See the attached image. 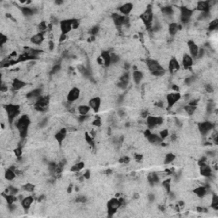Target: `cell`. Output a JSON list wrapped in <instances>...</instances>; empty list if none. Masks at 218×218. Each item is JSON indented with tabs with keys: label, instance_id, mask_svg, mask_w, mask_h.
Masks as SVG:
<instances>
[{
	"label": "cell",
	"instance_id": "47",
	"mask_svg": "<svg viewBox=\"0 0 218 218\" xmlns=\"http://www.w3.org/2000/svg\"><path fill=\"white\" fill-rule=\"evenodd\" d=\"M87 201V199L85 196H78L76 198V202L77 203H85Z\"/></svg>",
	"mask_w": 218,
	"mask_h": 218
},
{
	"label": "cell",
	"instance_id": "48",
	"mask_svg": "<svg viewBox=\"0 0 218 218\" xmlns=\"http://www.w3.org/2000/svg\"><path fill=\"white\" fill-rule=\"evenodd\" d=\"M14 153H15L16 157H21V147H15V149H14Z\"/></svg>",
	"mask_w": 218,
	"mask_h": 218
},
{
	"label": "cell",
	"instance_id": "53",
	"mask_svg": "<svg viewBox=\"0 0 218 218\" xmlns=\"http://www.w3.org/2000/svg\"><path fill=\"white\" fill-rule=\"evenodd\" d=\"M90 173L89 170H86L85 173L84 174V177H85L86 179H88V178H90Z\"/></svg>",
	"mask_w": 218,
	"mask_h": 218
},
{
	"label": "cell",
	"instance_id": "27",
	"mask_svg": "<svg viewBox=\"0 0 218 218\" xmlns=\"http://www.w3.org/2000/svg\"><path fill=\"white\" fill-rule=\"evenodd\" d=\"M101 56L102 58V60L104 61V65L106 67H108L109 66L111 65V59H110V53L108 51H102Z\"/></svg>",
	"mask_w": 218,
	"mask_h": 218
},
{
	"label": "cell",
	"instance_id": "18",
	"mask_svg": "<svg viewBox=\"0 0 218 218\" xmlns=\"http://www.w3.org/2000/svg\"><path fill=\"white\" fill-rule=\"evenodd\" d=\"M196 9L198 10V11L200 12H209L210 10V4L209 1H201L197 3Z\"/></svg>",
	"mask_w": 218,
	"mask_h": 218
},
{
	"label": "cell",
	"instance_id": "12",
	"mask_svg": "<svg viewBox=\"0 0 218 218\" xmlns=\"http://www.w3.org/2000/svg\"><path fill=\"white\" fill-rule=\"evenodd\" d=\"M147 67L151 73H154V72H157V71L163 69L160 64L155 60H148L147 61Z\"/></svg>",
	"mask_w": 218,
	"mask_h": 218
},
{
	"label": "cell",
	"instance_id": "52",
	"mask_svg": "<svg viewBox=\"0 0 218 218\" xmlns=\"http://www.w3.org/2000/svg\"><path fill=\"white\" fill-rule=\"evenodd\" d=\"M142 158H143V156H142V154H136V156H135V159H136V160H137V161L142 160Z\"/></svg>",
	"mask_w": 218,
	"mask_h": 218
},
{
	"label": "cell",
	"instance_id": "46",
	"mask_svg": "<svg viewBox=\"0 0 218 218\" xmlns=\"http://www.w3.org/2000/svg\"><path fill=\"white\" fill-rule=\"evenodd\" d=\"M0 41H1V47L4 46L5 44H7V36L4 35V33H1L0 34Z\"/></svg>",
	"mask_w": 218,
	"mask_h": 218
},
{
	"label": "cell",
	"instance_id": "30",
	"mask_svg": "<svg viewBox=\"0 0 218 218\" xmlns=\"http://www.w3.org/2000/svg\"><path fill=\"white\" fill-rule=\"evenodd\" d=\"M143 76H144V74L141 71H139V70L134 71V73H133V79H134L135 83L137 84H139L142 81V78H143Z\"/></svg>",
	"mask_w": 218,
	"mask_h": 218
},
{
	"label": "cell",
	"instance_id": "2",
	"mask_svg": "<svg viewBox=\"0 0 218 218\" xmlns=\"http://www.w3.org/2000/svg\"><path fill=\"white\" fill-rule=\"evenodd\" d=\"M4 108L6 109L8 114V118H9V122L11 124L14 119L19 116L21 113V106L17 105V104H7L4 106Z\"/></svg>",
	"mask_w": 218,
	"mask_h": 218
},
{
	"label": "cell",
	"instance_id": "3",
	"mask_svg": "<svg viewBox=\"0 0 218 218\" xmlns=\"http://www.w3.org/2000/svg\"><path fill=\"white\" fill-rule=\"evenodd\" d=\"M140 18L147 29H152V24L153 21V14L152 8L148 6L145 11L140 15Z\"/></svg>",
	"mask_w": 218,
	"mask_h": 218
},
{
	"label": "cell",
	"instance_id": "6",
	"mask_svg": "<svg viewBox=\"0 0 218 218\" xmlns=\"http://www.w3.org/2000/svg\"><path fill=\"white\" fill-rule=\"evenodd\" d=\"M180 12H181V21L184 24H188L191 21V16L193 14V11L188 10V8L182 6L180 8Z\"/></svg>",
	"mask_w": 218,
	"mask_h": 218
},
{
	"label": "cell",
	"instance_id": "44",
	"mask_svg": "<svg viewBox=\"0 0 218 218\" xmlns=\"http://www.w3.org/2000/svg\"><path fill=\"white\" fill-rule=\"evenodd\" d=\"M168 136H169L168 130H162L160 131V133H159V136H160L162 140H165Z\"/></svg>",
	"mask_w": 218,
	"mask_h": 218
},
{
	"label": "cell",
	"instance_id": "24",
	"mask_svg": "<svg viewBox=\"0 0 218 218\" xmlns=\"http://www.w3.org/2000/svg\"><path fill=\"white\" fill-rule=\"evenodd\" d=\"M37 10L36 9H32L29 7H22L21 8V14L27 17H31L33 15H36Z\"/></svg>",
	"mask_w": 218,
	"mask_h": 218
},
{
	"label": "cell",
	"instance_id": "38",
	"mask_svg": "<svg viewBox=\"0 0 218 218\" xmlns=\"http://www.w3.org/2000/svg\"><path fill=\"white\" fill-rule=\"evenodd\" d=\"M22 188L24 189V191L28 192V193H32L33 192L35 189V186L33 183H26L22 186Z\"/></svg>",
	"mask_w": 218,
	"mask_h": 218
},
{
	"label": "cell",
	"instance_id": "23",
	"mask_svg": "<svg viewBox=\"0 0 218 218\" xmlns=\"http://www.w3.org/2000/svg\"><path fill=\"white\" fill-rule=\"evenodd\" d=\"M182 65L185 67V69H188L189 67H191L193 66V63L192 56H190L188 54H184L183 57L182 59Z\"/></svg>",
	"mask_w": 218,
	"mask_h": 218
},
{
	"label": "cell",
	"instance_id": "45",
	"mask_svg": "<svg viewBox=\"0 0 218 218\" xmlns=\"http://www.w3.org/2000/svg\"><path fill=\"white\" fill-rule=\"evenodd\" d=\"M38 29L40 31V32H44V31H46V29H47V25H46L45 21H42V22L39 23V24H38Z\"/></svg>",
	"mask_w": 218,
	"mask_h": 218
},
{
	"label": "cell",
	"instance_id": "31",
	"mask_svg": "<svg viewBox=\"0 0 218 218\" xmlns=\"http://www.w3.org/2000/svg\"><path fill=\"white\" fill-rule=\"evenodd\" d=\"M147 179H148V182H149V183L151 184V185H154V184H156L159 182V176H158L157 173H151V174H149L148 175V177H147Z\"/></svg>",
	"mask_w": 218,
	"mask_h": 218
},
{
	"label": "cell",
	"instance_id": "39",
	"mask_svg": "<svg viewBox=\"0 0 218 218\" xmlns=\"http://www.w3.org/2000/svg\"><path fill=\"white\" fill-rule=\"evenodd\" d=\"M211 206L213 207V209L217 211L218 210V197L216 195L212 196V199H211Z\"/></svg>",
	"mask_w": 218,
	"mask_h": 218
},
{
	"label": "cell",
	"instance_id": "49",
	"mask_svg": "<svg viewBox=\"0 0 218 218\" xmlns=\"http://www.w3.org/2000/svg\"><path fill=\"white\" fill-rule=\"evenodd\" d=\"M99 31V27H93L91 28V30H90V33H91V35H93V36H95V35L98 34Z\"/></svg>",
	"mask_w": 218,
	"mask_h": 218
},
{
	"label": "cell",
	"instance_id": "15",
	"mask_svg": "<svg viewBox=\"0 0 218 218\" xmlns=\"http://www.w3.org/2000/svg\"><path fill=\"white\" fill-rule=\"evenodd\" d=\"M188 48L189 52L192 55V58L197 57L198 55V51H199V46L196 44V43L193 40H189L188 42Z\"/></svg>",
	"mask_w": 218,
	"mask_h": 218
},
{
	"label": "cell",
	"instance_id": "42",
	"mask_svg": "<svg viewBox=\"0 0 218 218\" xmlns=\"http://www.w3.org/2000/svg\"><path fill=\"white\" fill-rule=\"evenodd\" d=\"M218 27V20L215 19L213 21H211V22L209 25V29L211 31H214L215 29H216Z\"/></svg>",
	"mask_w": 218,
	"mask_h": 218
},
{
	"label": "cell",
	"instance_id": "28",
	"mask_svg": "<svg viewBox=\"0 0 218 218\" xmlns=\"http://www.w3.org/2000/svg\"><path fill=\"white\" fill-rule=\"evenodd\" d=\"M147 138L148 139L149 142L152 144H159V143H161V142L163 141L159 136H158L157 134H152V133Z\"/></svg>",
	"mask_w": 218,
	"mask_h": 218
},
{
	"label": "cell",
	"instance_id": "19",
	"mask_svg": "<svg viewBox=\"0 0 218 218\" xmlns=\"http://www.w3.org/2000/svg\"><path fill=\"white\" fill-rule=\"evenodd\" d=\"M26 85H27V84L25 83V81L21 80L20 78H15L12 82V89L14 90H21Z\"/></svg>",
	"mask_w": 218,
	"mask_h": 218
},
{
	"label": "cell",
	"instance_id": "26",
	"mask_svg": "<svg viewBox=\"0 0 218 218\" xmlns=\"http://www.w3.org/2000/svg\"><path fill=\"white\" fill-rule=\"evenodd\" d=\"M179 29H181V26H179L177 23L171 22L169 25V33L171 36H175Z\"/></svg>",
	"mask_w": 218,
	"mask_h": 218
},
{
	"label": "cell",
	"instance_id": "32",
	"mask_svg": "<svg viewBox=\"0 0 218 218\" xmlns=\"http://www.w3.org/2000/svg\"><path fill=\"white\" fill-rule=\"evenodd\" d=\"M5 179L8 181H12L15 179V172L14 170H12L11 169H6L5 170V175H4Z\"/></svg>",
	"mask_w": 218,
	"mask_h": 218
},
{
	"label": "cell",
	"instance_id": "21",
	"mask_svg": "<svg viewBox=\"0 0 218 218\" xmlns=\"http://www.w3.org/2000/svg\"><path fill=\"white\" fill-rule=\"evenodd\" d=\"M133 4L131 3H127V4H123L122 6L119 7V12L123 14L124 15H127L130 14V12L133 10Z\"/></svg>",
	"mask_w": 218,
	"mask_h": 218
},
{
	"label": "cell",
	"instance_id": "50",
	"mask_svg": "<svg viewBox=\"0 0 218 218\" xmlns=\"http://www.w3.org/2000/svg\"><path fill=\"white\" fill-rule=\"evenodd\" d=\"M93 125H95V126H100L101 125V119L100 118H98V117H96V119L93 120Z\"/></svg>",
	"mask_w": 218,
	"mask_h": 218
},
{
	"label": "cell",
	"instance_id": "8",
	"mask_svg": "<svg viewBox=\"0 0 218 218\" xmlns=\"http://www.w3.org/2000/svg\"><path fill=\"white\" fill-rule=\"evenodd\" d=\"M181 99V94L179 92L175 93H170L166 96V101H167V107H172L178 101Z\"/></svg>",
	"mask_w": 218,
	"mask_h": 218
},
{
	"label": "cell",
	"instance_id": "33",
	"mask_svg": "<svg viewBox=\"0 0 218 218\" xmlns=\"http://www.w3.org/2000/svg\"><path fill=\"white\" fill-rule=\"evenodd\" d=\"M90 110V108L89 106H86V105H81L78 107V113L80 115H87L89 112Z\"/></svg>",
	"mask_w": 218,
	"mask_h": 218
},
{
	"label": "cell",
	"instance_id": "34",
	"mask_svg": "<svg viewBox=\"0 0 218 218\" xmlns=\"http://www.w3.org/2000/svg\"><path fill=\"white\" fill-rule=\"evenodd\" d=\"M18 193V189L14 187V186H10L5 188V194H9V195H15Z\"/></svg>",
	"mask_w": 218,
	"mask_h": 218
},
{
	"label": "cell",
	"instance_id": "5",
	"mask_svg": "<svg viewBox=\"0 0 218 218\" xmlns=\"http://www.w3.org/2000/svg\"><path fill=\"white\" fill-rule=\"evenodd\" d=\"M120 206H121V205L119 202V199H115V198L110 199L107 203V211H108L109 216H112Z\"/></svg>",
	"mask_w": 218,
	"mask_h": 218
},
{
	"label": "cell",
	"instance_id": "17",
	"mask_svg": "<svg viewBox=\"0 0 218 218\" xmlns=\"http://www.w3.org/2000/svg\"><path fill=\"white\" fill-rule=\"evenodd\" d=\"M44 41V35L42 33H36L31 38V42L36 45H41Z\"/></svg>",
	"mask_w": 218,
	"mask_h": 218
},
{
	"label": "cell",
	"instance_id": "40",
	"mask_svg": "<svg viewBox=\"0 0 218 218\" xmlns=\"http://www.w3.org/2000/svg\"><path fill=\"white\" fill-rule=\"evenodd\" d=\"M170 179H166V180H165L164 182H163V183H162V185H163V187H164V188H165V190L167 191V193H170Z\"/></svg>",
	"mask_w": 218,
	"mask_h": 218
},
{
	"label": "cell",
	"instance_id": "25",
	"mask_svg": "<svg viewBox=\"0 0 218 218\" xmlns=\"http://www.w3.org/2000/svg\"><path fill=\"white\" fill-rule=\"evenodd\" d=\"M193 193H194L196 196L199 197V198H202V197H204L205 195H206L207 188L206 187H204V186L198 187V188H194Z\"/></svg>",
	"mask_w": 218,
	"mask_h": 218
},
{
	"label": "cell",
	"instance_id": "4",
	"mask_svg": "<svg viewBox=\"0 0 218 218\" xmlns=\"http://www.w3.org/2000/svg\"><path fill=\"white\" fill-rule=\"evenodd\" d=\"M50 102V98L49 96H41L38 101L35 103L34 107L37 111L43 112L47 109V107Z\"/></svg>",
	"mask_w": 218,
	"mask_h": 218
},
{
	"label": "cell",
	"instance_id": "29",
	"mask_svg": "<svg viewBox=\"0 0 218 218\" xmlns=\"http://www.w3.org/2000/svg\"><path fill=\"white\" fill-rule=\"evenodd\" d=\"M200 173L203 176L210 177L211 176V169L206 165H203L200 166Z\"/></svg>",
	"mask_w": 218,
	"mask_h": 218
},
{
	"label": "cell",
	"instance_id": "11",
	"mask_svg": "<svg viewBox=\"0 0 218 218\" xmlns=\"http://www.w3.org/2000/svg\"><path fill=\"white\" fill-rule=\"evenodd\" d=\"M79 96H80V90H79V89L74 87V88L72 89L68 92V94L67 96V99L70 102H73V101H75L78 99Z\"/></svg>",
	"mask_w": 218,
	"mask_h": 218
},
{
	"label": "cell",
	"instance_id": "37",
	"mask_svg": "<svg viewBox=\"0 0 218 218\" xmlns=\"http://www.w3.org/2000/svg\"><path fill=\"white\" fill-rule=\"evenodd\" d=\"M175 159H176V156H175L173 153H168L165 157V165L170 164V163H172Z\"/></svg>",
	"mask_w": 218,
	"mask_h": 218
},
{
	"label": "cell",
	"instance_id": "9",
	"mask_svg": "<svg viewBox=\"0 0 218 218\" xmlns=\"http://www.w3.org/2000/svg\"><path fill=\"white\" fill-rule=\"evenodd\" d=\"M212 130H213V124L210 121H204L199 124V130L202 135H207Z\"/></svg>",
	"mask_w": 218,
	"mask_h": 218
},
{
	"label": "cell",
	"instance_id": "51",
	"mask_svg": "<svg viewBox=\"0 0 218 218\" xmlns=\"http://www.w3.org/2000/svg\"><path fill=\"white\" fill-rule=\"evenodd\" d=\"M205 90H206L208 93L213 92V86H212L211 84H207V85H205Z\"/></svg>",
	"mask_w": 218,
	"mask_h": 218
},
{
	"label": "cell",
	"instance_id": "14",
	"mask_svg": "<svg viewBox=\"0 0 218 218\" xmlns=\"http://www.w3.org/2000/svg\"><path fill=\"white\" fill-rule=\"evenodd\" d=\"M67 129L62 128V129L59 130L57 132L55 133V140L57 141L58 144L61 145V144L63 143V141H64V140L66 139V137H67Z\"/></svg>",
	"mask_w": 218,
	"mask_h": 218
},
{
	"label": "cell",
	"instance_id": "22",
	"mask_svg": "<svg viewBox=\"0 0 218 218\" xmlns=\"http://www.w3.org/2000/svg\"><path fill=\"white\" fill-rule=\"evenodd\" d=\"M33 200H34V199L32 196H27L26 198H24L21 200V206H22L23 209L26 211H28L30 209V207L32 206V204L33 202Z\"/></svg>",
	"mask_w": 218,
	"mask_h": 218
},
{
	"label": "cell",
	"instance_id": "20",
	"mask_svg": "<svg viewBox=\"0 0 218 218\" xmlns=\"http://www.w3.org/2000/svg\"><path fill=\"white\" fill-rule=\"evenodd\" d=\"M101 99L99 97H94V98L90 100V101H89L90 107H91L95 112H97L99 110L100 107H101Z\"/></svg>",
	"mask_w": 218,
	"mask_h": 218
},
{
	"label": "cell",
	"instance_id": "1",
	"mask_svg": "<svg viewBox=\"0 0 218 218\" xmlns=\"http://www.w3.org/2000/svg\"><path fill=\"white\" fill-rule=\"evenodd\" d=\"M31 124V119L27 114H23L20 117L17 123L15 124V127L19 131L21 139H25L27 136L28 129Z\"/></svg>",
	"mask_w": 218,
	"mask_h": 218
},
{
	"label": "cell",
	"instance_id": "16",
	"mask_svg": "<svg viewBox=\"0 0 218 218\" xmlns=\"http://www.w3.org/2000/svg\"><path fill=\"white\" fill-rule=\"evenodd\" d=\"M112 20L117 27H122L124 25V21H125V16L119 15V14H113L112 15Z\"/></svg>",
	"mask_w": 218,
	"mask_h": 218
},
{
	"label": "cell",
	"instance_id": "13",
	"mask_svg": "<svg viewBox=\"0 0 218 218\" xmlns=\"http://www.w3.org/2000/svg\"><path fill=\"white\" fill-rule=\"evenodd\" d=\"M168 68L171 73H177L180 70V64L176 58H172L169 61Z\"/></svg>",
	"mask_w": 218,
	"mask_h": 218
},
{
	"label": "cell",
	"instance_id": "41",
	"mask_svg": "<svg viewBox=\"0 0 218 218\" xmlns=\"http://www.w3.org/2000/svg\"><path fill=\"white\" fill-rule=\"evenodd\" d=\"M110 59H111V64H116L119 61V55L114 53L110 54Z\"/></svg>",
	"mask_w": 218,
	"mask_h": 218
},
{
	"label": "cell",
	"instance_id": "43",
	"mask_svg": "<svg viewBox=\"0 0 218 218\" xmlns=\"http://www.w3.org/2000/svg\"><path fill=\"white\" fill-rule=\"evenodd\" d=\"M60 71H61V66L59 65V64H55V65L52 67V69H51L50 73H51V74H56V73H57L58 72H60Z\"/></svg>",
	"mask_w": 218,
	"mask_h": 218
},
{
	"label": "cell",
	"instance_id": "35",
	"mask_svg": "<svg viewBox=\"0 0 218 218\" xmlns=\"http://www.w3.org/2000/svg\"><path fill=\"white\" fill-rule=\"evenodd\" d=\"M84 163H83V162H79V163H78V164L73 165V166L71 167V170H72V171H74V172H78V171H79V170H81L82 169L84 168Z\"/></svg>",
	"mask_w": 218,
	"mask_h": 218
},
{
	"label": "cell",
	"instance_id": "36",
	"mask_svg": "<svg viewBox=\"0 0 218 218\" xmlns=\"http://www.w3.org/2000/svg\"><path fill=\"white\" fill-rule=\"evenodd\" d=\"M183 109L185 110V112L187 113L188 115H193V113L196 111V107L194 106H191V105H187L183 107Z\"/></svg>",
	"mask_w": 218,
	"mask_h": 218
},
{
	"label": "cell",
	"instance_id": "10",
	"mask_svg": "<svg viewBox=\"0 0 218 218\" xmlns=\"http://www.w3.org/2000/svg\"><path fill=\"white\" fill-rule=\"evenodd\" d=\"M72 21H73V20H63V21H61L60 27H61V32L62 33V34L67 35V33H70L71 30L73 29Z\"/></svg>",
	"mask_w": 218,
	"mask_h": 218
},
{
	"label": "cell",
	"instance_id": "7",
	"mask_svg": "<svg viewBox=\"0 0 218 218\" xmlns=\"http://www.w3.org/2000/svg\"><path fill=\"white\" fill-rule=\"evenodd\" d=\"M163 119L162 117H156V116H149L147 119V125L150 129H153L155 127H158L163 124Z\"/></svg>",
	"mask_w": 218,
	"mask_h": 218
}]
</instances>
